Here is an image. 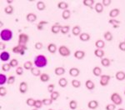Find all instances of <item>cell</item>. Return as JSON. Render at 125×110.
Instances as JSON below:
<instances>
[{"label": "cell", "instance_id": "cell-1", "mask_svg": "<svg viewBox=\"0 0 125 110\" xmlns=\"http://www.w3.org/2000/svg\"><path fill=\"white\" fill-rule=\"evenodd\" d=\"M33 64L36 66V68L38 69H43V68L46 67L48 65V59L43 54L37 55L34 58Z\"/></svg>", "mask_w": 125, "mask_h": 110}, {"label": "cell", "instance_id": "cell-2", "mask_svg": "<svg viewBox=\"0 0 125 110\" xmlns=\"http://www.w3.org/2000/svg\"><path fill=\"white\" fill-rule=\"evenodd\" d=\"M0 37H1L2 41L9 42L13 39V32H12V30H10L9 29H4L1 30Z\"/></svg>", "mask_w": 125, "mask_h": 110}, {"label": "cell", "instance_id": "cell-3", "mask_svg": "<svg viewBox=\"0 0 125 110\" xmlns=\"http://www.w3.org/2000/svg\"><path fill=\"white\" fill-rule=\"evenodd\" d=\"M111 101L114 103L116 106L117 105H121L123 103V99L122 97L118 94V93H114L112 95H111V98H110Z\"/></svg>", "mask_w": 125, "mask_h": 110}, {"label": "cell", "instance_id": "cell-4", "mask_svg": "<svg viewBox=\"0 0 125 110\" xmlns=\"http://www.w3.org/2000/svg\"><path fill=\"white\" fill-rule=\"evenodd\" d=\"M27 49H28V48L26 45L18 44L17 46H15V47L13 48L12 51H13V53H19V54L23 55V54H24V53H25V51Z\"/></svg>", "mask_w": 125, "mask_h": 110}, {"label": "cell", "instance_id": "cell-5", "mask_svg": "<svg viewBox=\"0 0 125 110\" xmlns=\"http://www.w3.org/2000/svg\"><path fill=\"white\" fill-rule=\"evenodd\" d=\"M58 53L62 57H68V56H70V54H71V52H70L69 49L64 45H62L58 48Z\"/></svg>", "mask_w": 125, "mask_h": 110}, {"label": "cell", "instance_id": "cell-6", "mask_svg": "<svg viewBox=\"0 0 125 110\" xmlns=\"http://www.w3.org/2000/svg\"><path fill=\"white\" fill-rule=\"evenodd\" d=\"M29 37L26 33H20L19 35V44L21 45H26V43L29 42Z\"/></svg>", "mask_w": 125, "mask_h": 110}, {"label": "cell", "instance_id": "cell-7", "mask_svg": "<svg viewBox=\"0 0 125 110\" xmlns=\"http://www.w3.org/2000/svg\"><path fill=\"white\" fill-rule=\"evenodd\" d=\"M110 79H111L110 75H106V74L101 75L100 76V82H99L100 85L103 86V87H105V86L108 84Z\"/></svg>", "mask_w": 125, "mask_h": 110}, {"label": "cell", "instance_id": "cell-8", "mask_svg": "<svg viewBox=\"0 0 125 110\" xmlns=\"http://www.w3.org/2000/svg\"><path fill=\"white\" fill-rule=\"evenodd\" d=\"M61 29H62V25H60L58 23H56L55 24L52 26L51 32L53 33H54V34H57V33L61 32Z\"/></svg>", "mask_w": 125, "mask_h": 110}, {"label": "cell", "instance_id": "cell-9", "mask_svg": "<svg viewBox=\"0 0 125 110\" xmlns=\"http://www.w3.org/2000/svg\"><path fill=\"white\" fill-rule=\"evenodd\" d=\"M73 56L75 59H77L78 60H81L85 57V52L83 51V50H77V51H75Z\"/></svg>", "mask_w": 125, "mask_h": 110}, {"label": "cell", "instance_id": "cell-10", "mask_svg": "<svg viewBox=\"0 0 125 110\" xmlns=\"http://www.w3.org/2000/svg\"><path fill=\"white\" fill-rule=\"evenodd\" d=\"M9 59H10V54L9 52H7V51L2 52L1 54H0V59H1V61L7 62V61H9Z\"/></svg>", "mask_w": 125, "mask_h": 110}, {"label": "cell", "instance_id": "cell-11", "mask_svg": "<svg viewBox=\"0 0 125 110\" xmlns=\"http://www.w3.org/2000/svg\"><path fill=\"white\" fill-rule=\"evenodd\" d=\"M69 75L71 77H73V78H76L79 75L80 73V70L78 69V68H72V69H69Z\"/></svg>", "mask_w": 125, "mask_h": 110}, {"label": "cell", "instance_id": "cell-12", "mask_svg": "<svg viewBox=\"0 0 125 110\" xmlns=\"http://www.w3.org/2000/svg\"><path fill=\"white\" fill-rule=\"evenodd\" d=\"M98 107V102L97 100H90L88 103V108L89 109H96Z\"/></svg>", "mask_w": 125, "mask_h": 110}, {"label": "cell", "instance_id": "cell-13", "mask_svg": "<svg viewBox=\"0 0 125 110\" xmlns=\"http://www.w3.org/2000/svg\"><path fill=\"white\" fill-rule=\"evenodd\" d=\"M26 19L30 23H33V22H35L37 20V15L33 13H29L26 16Z\"/></svg>", "mask_w": 125, "mask_h": 110}, {"label": "cell", "instance_id": "cell-14", "mask_svg": "<svg viewBox=\"0 0 125 110\" xmlns=\"http://www.w3.org/2000/svg\"><path fill=\"white\" fill-rule=\"evenodd\" d=\"M28 91V83L26 82H21L19 84V92L21 93H25Z\"/></svg>", "mask_w": 125, "mask_h": 110}, {"label": "cell", "instance_id": "cell-15", "mask_svg": "<svg viewBox=\"0 0 125 110\" xmlns=\"http://www.w3.org/2000/svg\"><path fill=\"white\" fill-rule=\"evenodd\" d=\"M120 13V10L118 9H114L109 12V17L111 19H115Z\"/></svg>", "mask_w": 125, "mask_h": 110}, {"label": "cell", "instance_id": "cell-16", "mask_svg": "<svg viewBox=\"0 0 125 110\" xmlns=\"http://www.w3.org/2000/svg\"><path fill=\"white\" fill-rule=\"evenodd\" d=\"M54 73L57 76H62L65 73V69L63 67H57L54 69Z\"/></svg>", "mask_w": 125, "mask_h": 110}, {"label": "cell", "instance_id": "cell-17", "mask_svg": "<svg viewBox=\"0 0 125 110\" xmlns=\"http://www.w3.org/2000/svg\"><path fill=\"white\" fill-rule=\"evenodd\" d=\"M57 50H58L57 46H56V44H54V43H49L48 45V51L50 53H52V54H54L57 52Z\"/></svg>", "mask_w": 125, "mask_h": 110}, {"label": "cell", "instance_id": "cell-18", "mask_svg": "<svg viewBox=\"0 0 125 110\" xmlns=\"http://www.w3.org/2000/svg\"><path fill=\"white\" fill-rule=\"evenodd\" d=\"M104 54H105V53H104V51L103 49H95L94 50V55L96 56V57H98V59H104Z\"/></svg>", "mask_w": 125, "mask_h": 110}, {"label": "cell", "instance_id": "cell-19", "mask_svg": "<svg viewBox=\"0 0 125 110\" xmlns=\"http://www.w3.org/2000/svg\"><path fill=\"white\" fill-rule=\"evenodd\" d=\"M95 46L98 49H103L105 47V42L102 39H98L95 42Z\"/></svg>", "mask_w": 125, "mask_h": 110}, {"label": "cell", "instance_id": "cell-20", "mask_svg": "<svg viewBox=\"0 0 125 110\" xmlns=\"http://www.w3.org/2000/svg\"><path fill=\"white\" fill-rule=\"evenodd\" d=\"M90 35L88 33H83L79 35V39L83 42H88L90 40Z\"/></svg>", "mask_w": 125, "mask_h": 110}, {"label": "cell", "instance_id": "cell-21", "mask_svg": "<svg viewBox=\"0 0 125 110\" xmlns=\"http://www.w3.org/2000/svg\"><path fill=\"white\" fill-rule=\"evenodd\" d=\"M115 78L117 80H118V81H123V80L125 79V73L123 71L117 72L116 74H115Z\"/></svg>", "mask_w": 125, "mask_h": 110}, {"label": "cell", "instance_id": "cell-22", "mask_svg": "<svg viewBox=\"0 0 125 110\" xmlns=\"http://www.w3.org/2000/svg\"><path fill=\"white\" fill-rule=\"evenodd\" d=\"M85 87L88 90H93V89H94V88H95V84H94V83L92 81V80L88 79L85 82Z\"/></svg>", "mask_w": 125, "mask_h": 110}, {"label": "cell", "instance_id": "cell-23", "mask_svg": "<svg viewBox=\"0 0 125 110\" xmlns=\"http://www.w3.org/2000/svg\"><path fill=\"white\" fill-rule=\"evenodd\" d=\"M72 33L74 36H79L81 34V28L79 26H74L72 29Z\"/></svg>", "mask_w": 125, "mask_h": 110}, {"label": "cell", "instance_id": "cell-24", "mask_svg": "<svg viewBox=\"0 0 125 110\" xmlns=\"http://www.w3.org/2000/svg\"><path fill=\"white\" fill-rule=\"evenodd\" d=\"M93 73H94V76H96V77H100V76L102 75V69L101 68L99 67H94V69H93Z\"/></svg>", "mask_w": 125, "mask_h": 110}, {"label": "cell", "instance_id": "cell-25", "mask_svg": "<svg viewBox=\"0 0 125 110\" xmlns=\"http://www.w3.org/2000/svg\"><path fill=\"white\" fill-rule=\"evenodd\" d=\"M94 9H95L96 13H101L104 11V6H103L102 3H97L95 4V7H94Z\"/></svg>", "mask_w": 125, "mask_h": 110}, {"label": "cell", "instance_id": "cell-26", "mask_svg": "<svg viewBox=\"0 0 125 110\" xmlns=\"http://www.w3.org/2000/svg\"><path fill=\"white\" fill-rule=\"evenodd\" d=\"M58 8L59 9H62V10H66L68 9V3H67L66 2H63V1H61L58 3Z\"/></svg>", "mask_w": 125, "mask_h": 110}, {"label": "cell", "instance_id": "cell-27", "mask_svg": "<svg viewBox=\"0 0 125 110\" xmlns=\"http://www.w3.org/2000/svg\"><path fill=\"white\" fill-rule=\"evenodd\" d=\"M62 17L64 20H68L70 17H71V12H70V10L66 9V10H64V11H62Z\"/></svg>", "mask_w": 125, "mask_h": 110}, {"label": "cell", "instance_id": "cell-28", "mask_svg": "<svg viewBox=\"0 0 125 110\" xmlns=\"http://www.w3.org/2000/svg\"><path fill=\"white\" fill-rule=\"evenodd\" d=\"M13 10H14V9H13V6H12V5H8V6H6V7L4 8V13H6V14L10 15V14H12V13H13Z\"/></svg>", "mask_w": 125, "mask_h": 110}, {"label": "cell", "instance_id": "cell-29", "mask_svg": "<svg viewBox=\"0 0 125 110\" xmlns=\"http://www.w3.org/2000/svg\"><path fill=\"white\" fill-rule=\"evenodd\" d=\"M40 80H41L43 83H47V82L49 81V79H50V77H49V75L48 74V73H42L41 75H40Z\"/></svg>", "mask_w": 125, "mask_h": 110}, {"label": "cell", "instance_id": "cell-30", "mask_svg": "<svg viewBox=\"0 0 125 110\" xmlns=\"http://www.w3.org/2000/svg\"><path fill=\"white\" fill-rule=\"evenodd\" d=\"M30 71H31L32 74H33V76H35V77H39V76L40 77V75L42 74L39 69H38V68H32Z\"/></svg>", "mask_w": 125, "mask_h": 110}, {"label": "cell", "instance_id": "cell-31", "mask_svg": "<svg viewBox=\"0 0 125 110\" xmlns=\"http://www.w3.org/2000/svg\"><path fill=\"white\" fill-rule=\"evenodd\" d=\"M58 85L61 88H65L68 85V80L65 78H61V79L58 80Z\"/></svg>", "mask_w": 125, "mask_h": 110}, {"label": "cell", "instance_id": "cell-32", "mask_svg": "<svg viewBox=\"0 0 125 110\" xmlns=\"http://www.w3.org/2000/svg\"><path fill=\"white\" fill-rule=\"evenodd\" d=\"M101 64L105 68L109 67L110 64H111V62L108 58H104V59H101Z\"/></svg>", "mask_w": 125, "mask_h": 110}, {"label": "cell", "instance_id": "cell-33", "mask_svg": "<svg viewBox=\"0 0 125 110\" xmlns=\"http://www.w3.org/2000/svg\"><path fill=\"white\" fill-rule=\"evenodd\" d=\"M83 5L86 6V7L93 8V5L95 3V1H94V0H83Z\"/></svg>", "mask_w": 125, "mask_h": 110}, {"label": "cell", "instance_id": "cell-34", "mask_svg": "<svg viewBox=\"0 0 125 110\" xmlns=\"http://www.w3.org/2000/svg\"><path fill=\"white\" fill-rule=\"evenodd\" d=\"M60 96V93H58V91H53L52 93H50V99H51L53 101H56Z\"/></svg>", "mask_w": 125, "mask_h": 110}, {"label": "cell", "instance_id": "cell-35", "mask_svg": "<svg viewBox=\"0 0 125 110\" xmlns=\"http://www.w3.org/2000/svg\"><path fill=\"white\" fill-rule=\"evenodd\" d=\"M33 63H32L31 61H27L23 63V69L26 70H31V69L33 68Z\"/></svg>", "mask_w": 125, "mask_h": 110}, {"label": "cell", "instance_id": "cell-36", "mask_svg": "<svg viewBox=\"0 0 125 110\" xmlns=\"http://www.w3.org/2000/svg\"><path fill=\"white\" fill-rule=\"evenodd\" d=\"M36 6H37V9H39V11H43L46 8L45 3H44V2H43V1H39L37 3V5Z\"/></svg>", "mask_w": 125, "mask_h": 110}, {"label": "cell", "instance_id": "cell-37", "mask_svg": "<svg viewBox=\"0 0 125 110\" xmlns=\"http://www.w3.org/2000/svg\"><path fill=\"white\" fill-rule=\"evenodd\" d=\"M104 39H105L106 41H108V42H110L113 40V34L110 33L109 31L105 32L104 34Z\"/></svg>", "mask_w": 125, "mask_h": 110}, {"label": "cell", "instance_id": "cell-38", "mask_svg": "<svg viewBox=\"0 0 125 110\" xmlns=\"http://www.w3.org/2000/svg\"><path fill=\"white\" fill-rule=\"evenodd\" d=\"M8 82V78L5 74H3V73H0V85L3 86L5 83Z\"/></svg>", "mask_w": 125, "mask_h": 110}, {"label": "cell", "instance_id": "cell-39", "mask_svg": "<svg viewBox=\"0 0 125 110\" xmlns=\"http://www.w3.org/2000/svg\"><path fill=\"white\" fill-rule=\"evenodd\" d=\"M69 108H70V109H72V110L77 109V108H78L77 101H76V100H71V101L69 102Z\"/></svg>", "mask_w": 125, "mask_h": 110}, {"label": "cell", "instance_id": "cell-40", "mask_svg": "<svg viewBox=\"0 0 125 110\" xmlns=\"http://www.w3.org/2000/svg\"><path fill=\"white\" fill-rule=\"evenodd\" d=\"M72 86L73 88H75V89H78V88L81 87V82L78 81L77 79H73L72 80Z\"/></svg>", "mask_w": 125, "mask_h": 110}, {"label": "cell", "instance_id": "cell-41", "mask_svg": "<svg viewBox=\"0 0 125 110\" xmlns=\"http://www.w3.org/2000/svg\"><path fill=\"white\" fill-rule=\"evenodd\" d=\"M9 64L11 66V68H18V66H19V61L16 59H13L12 60H10Z\"/></svg>", "mask_w": 125, "mask_h": 110}, {"label": "cell", "instance_id": "cell-42", "mask_svg": "<svg viewBox=\"0 0 125 110\" xmlns=\"http://www.w3.org/2000/svg\"><path fill=\"white\" fill-rule=\"evenodd\" d=\"M70 30V27L68 25H65V26H62V29H61V32L62 34H67V33L69 32Z\"/></svg>", "mask_w": 125, "mask_h": 110}, {"label": "cell", "instance_id": "cell-43", "mask_svg": "<svg viewBox=\"0 0 125 110\" xmlns=\"http://www.w3.org/2000/svg\"><path fill=\"white\" fill-rule=\"evenodd\" d=\"M35 102H36L35 99H32V98H29V99H27V101H26V103H27V105L29 106V107H34Z\"/></svg>", "mask_w": 125, "mask_h": 110}, {"label": "cell", "instance_id": "cell-44", "mask_svg": "<svg viewBox=\"0 0 125 110\" xmlns=\"http://www.w3.org/2000/svg\"><path fill=\"white\" fill-rule=\"evenodd\" d=\"M43 105V101H42V100H40V99H37V100H36V102H35V104H34V108L39 109H41Z\"/></svg>", "mask_w": 125, "mask_h": 110}, {"label": "cell", "instance_id": "cell-45", "mask_svg": "<svg viewBox=\"0 0 125 110\" xmlns=\"http://www.w3.org/2000/svg\"><path fill=\"white\" fill-rule=\"evenodd\" d=\"M1 69H2V71L8 72V71H9L10 69H11V66H10L9 63H3V64L2 65Z\"/></svg>", "mask_w": 125, "mask_h": 110}, {"label": "cell", "instance_id": "cell-46", "mask_svg": "<svg viewBox=\"0 0 125 110\" xmlns=\"http://www.w3.org/2000/svg\"><path fill=\"white\" fill-rule=\"evenodd\" d=\"M43 105H45V106H49V105H51L52 103H53V100H52L51 99H43Z\"/></svg>", "mask_w": 125, "mask_h": 110}, {"label": "cell", "instance_id": "cell-47", "mask_svg": "<svg viewBox=\"0 0 125 110\" xmlns=\"http://www.w3.org/2000/svg\"><path fill=\"white\" fill-rule=\"evenodd\" d=\"M16 74H18L19 76H21L23 74V67H21V66H19V67L16 69L15 70Z\"/></svg>", "mask_w": 125, "mask_h": 110}, {"label": "cell", "instance_id": "cell-48", "mask_svg": "<svg viewBox=\"0 0 125 110\" xmlns=\"http://www.w3.org/2000/svg\"><path fill=\"white\" fill-rule=\"evenodd\" d=\"M15 77L14 76H9V78H8V82H7V83L8 84H9V85H11V84H13V83H15Z\"/></svg>", "mask_w": 125, "mask_h": 110}, {"label": "cell", "instance_id": "cell-49", "mask_svg": "<svg viewBox=\"0 0 125 110\" xmlns=\"http://www.w3.org/2000/svg\"><path fill=\"white\" fill-rule=\"evenodd\" d=\"M108 23H110V24L113 25V26L119 25L120 21H118V20H117V19H111L108 20Z\"/></svg>", "mask_w": 125, "mask_h": 110}, {"label": "cell", "instance_id": "cell-50", "mask_svg": "<svg viewBox=\"0 0 125 110\" xmlns=\"http://www.w3.org/2000/svg\"><path fill=\"white\" fill-rule=\"evenodd\" d=\"M6 94H7V89H6L5 87L1 86L0 87V96L1 97H4Z\"/></svg>", "mask_w": 125, "mask_h": 110}, {"label": "cell", "instance_id": "cell-51", "mask_svg": "<svg viewBox=\"0 0 125 110\" xmlns=\"http://www.w3.org/2000/svg\"><path fill=\"white\" fill-rule=\"evenodd\" d=\"M116 105L114 103H109L106 106V110H115Z\"/></svg>", "mask_w": 125, "mask_h": 110}, {"label": "cell", "instance_id": "cell-52", "mask_svg": "<svg viewBox=\"0 0 125 110\" xmlns=\"http://www.w3.org/2000/svg\"><path fill=\"white\" fill-rule=\"evenodd\" d=\"M43 45L41 42H38V43H36L35 45H34V48H35L37 50H41L43 49Z\"/></svg>", "mask_w": 125, "mask_h": 110}, {"label": "cell", "instance_id": "cell-53", "mask_svg": "<svg viewBox=\"0 0 125 110\" xmlns=\"http://www.w3.org/2000/svg\"><path fill=\"white\" fill-rule=\"evenodd\" d=\"M54 89H55V85L53 84V83H52V84H49L48 86V92L49 93H52L54 91Z\"/></svg>", "mask_w": 125, "mask_h": 110}, {"label": "cell", "instance_id": "cell-54", "mask_svg": "<svg viewBox=\"0 0 125 110\" xmlns=\"http://www.w3.org/2000/svg\"><path fill=\"white\" fill-rule=\"evenodd\" d=\"M111 3H112V1L111 0H103L102 1V4L103 6H105V7H108V6H109Z\"/></svg>", "mask_w": 125, "mask_h": 110}, {"label": "cell", "instance_id": "cell-55", "mask_svg": "<svg viewBox=\"0 0 125 110\" xmlns=\"http://www.w3.org/2000/svg\"><path fill=\"white\" fill-rule=\"evenodd\" d=\"M118 48L121 51L125 52V42H120L119 44H118Z\"/></svg>", "mask_w": 125, "mask_h": 110}, {"label": "cell", "instance_id": "cell-56", "mask_svg": "<svg viewBox=\"0 0 125 110\" xmlns=\"http://www.w3.org/2000/svg\"><path fill=\"white\" fill-rule=\"evenodd\" d=\"M5 49H6V44L5 43H3V42H1V43H0V49L4 50Z\"/></svg>", "mask_w": 125, "mask_h": 110}, {"label": "cell", "instance_id": "cell-57", "mask_svg": "<svg viewBox=\"0 0 125 110\" xmlns=\"http://www.w3.org/2000/svg\"><path fill=\"white\" fill-rule=\"evenodd\" d=\"M43 26H44V25L41 24V23H39V24L37 25V29H39V30H43Z\"/></svg>", "mask_w": 125, "mask_h": 110}, {"label": "cell", "instance_id": "cell-58", "mask_svg": "<svg viewBox=\"0 0 125 110\" xmlns=\"http://www.w3.org/2000/svg\"><path fill=\"white\" fill-rule=\"evenodd\" d=\"M7 3H9V5H10V3H13V1H10V0H7Z\"/></svg>", "mask_w": 125, "mask_h": 110}, {"label": "cell", "instance_id": "cell-59", "mask_svg": "<svg viewBox=\"0 0 125 110\" xmlns=\"http://www.w3.org/2000/svg\"><path fill=\"white\" fill-rule=\"evenodd\" d=\"M113 27H114V29H117V28H119V25H114V26H113Z\"/></svg>", "mask_w": 125, "mask_h": 110}, {"label": "cell", "instance_id": "cell-60", "mask_svg": "<svg viewBox=\"0 0 125 110\" xmlns=\"http://www.w3.org/2000/svg\"><path fill=\"white\" fill-rule=\"evenodd\" d=\"M118 110H125L124 109H122V108H121V109H118Z\"/></svg>", "mask_w": 125, "mask_h": 110}, {"label": "cell", "instance_id": "cell-61", "mask_svg": "<svg viewBox=\"0 0 125 110\" xmlns=\"http://www.w3.org/2000/svg\"><path fill=\"white\" fill-rule=\"evenodd\" d=\"M32 110H39V109H36V108H34V109H33Z\"/></svg>", "mask_w": 125, "mask_h": 110}, {"label": "cell", "instance_id": "cell-62", "mask_svg": "<svg viewBox=\"0 0 125 110\" xmlns=\"http://www.w3.org/2000/svg\"><path fill=\"white\" fill-rule=\"evenodd\" d=\"M48 110H54V109H48Z\"/></svg>", "mask_w": 125, "mask_h": 110}, {"label": "cell", "instance_id": "cell-63", "mask_svg": "<svg viewBox=\"0 0 125 110\" xmlns=\"http://www.w3.org/2000/svg\"><path fill=\"white\" fill-rule=\"evenodd\" d=\"M124 94H125V90H124Z\"/></svg>", "mask_w": 125, "mask_h": 110}, {"label": "cell", "instance_id": "cell-64", "mask_svg": "<svg viewBox=\"0 0 125 110\" xmlns=\"http://www.w3.org/2000/svg\"><path fill=\"white\" fill-rule=\"evenodd\" d=\"M124 42H125V40H124Z\"/></svg>", "mask_w": 125, "mask_h": 110}]
</instances>
